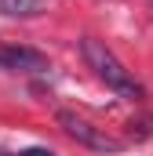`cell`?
<instances>
[{"instance_id": "cell-6", "label": "cell", "mask_w": 153, "mask_h": 156, "mask_svg": "<svg viewBox=\"0 0 153 156\" xmlns=\"http://www.w3.org/2000/svg\"><path fill=\"white\" fill-rule=\"evenodd\" d=\"M0 156H7V153H0Z\"/></svg>"}, {"instance_id": "cell-2", "label": "cell", "mask_w": 153, "mask_h": 156, "mask_svg": "<svg viewBox=\"0 0 153 156\" xmlns=\"http://www.w3.org/2000/svg\"><path fill=\"white\" fill-rule=\"evenodd\" d=\"M58 127H62L73 142L95 149V153H120V145H124L117 134H110L106 127L91 123L88 116H80V113H73V109H62V113H58Z\"/></svg>"}, {"instance_id": "cell-1", "label": "cell", "mask_w": 153, "mask_h": 156, "mask_svg": "<svg viewBox=\"0 0 153 156\" xmlns=\"http://www.w3.org/2000/svg\"><path fill=\"white\" fill-rule=\"evenodd\" d=\"M80 55H84V62H88V69L95 73V76L102 80L113 94L120 98H142V83L131 76V69L117 58L113 51L106 47V40H95V37H84L80 40Z\"/></svg>"}, {"instance_id": "cell-4", "label": "cell", "mask_w": 153, "mask_h": 156, "mask_svg": "<svg viewBox=\"0 0 153 156\" xmlns=\"http://www.w3.org/2000/svg\"><path fill=\"white\" fill-rule=\"evenodd\" d=\"M44 11V0H0L4 18H37Z\"/></svg>"}, {"instance_id": "cell-5", "label": "cell", "mask_w": 153, "mask_h": 156, "mask_svg": "<svg viewBox=\"0 0 153 156\" xmlns=\"http://www.w3.org/2000/svg\"><path fill=\"white\" fill-rule=\"evenodd\" d=\"M18 156H58V153H51V149H26V153H18Z\"/></svg>"}, {"instance_id": "cell-3", "label": "cell", "mask_w": 153, "mask_h": 156, "mask_svg": "<svg viewBox=\"0 0 153 156\" xmlns=\"http://www.w3.org/2000/svg\"><path fill=\"white\" fill-rule=\"evenodd\" d=\"M0 69L37 76V73H47V69H51V62H47V55H40V51H33V47L11 44V47H0Z\"/></svg>"}]
</instances>
